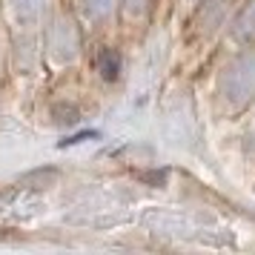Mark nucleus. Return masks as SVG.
<instances>
[{"instance_id": "nucleus-1", "label": "nucleus", "mask_w": 255, "mask_h": 255, "mask_svg": "<svg viewBox=\"0 0 255 255\" xmlns=\"http://www.w3.org/2000/svg\"><path fill=\"white\" fill-rule=\"evenodd\" d=\"M86 43H89V35L83 29L81 17L75 14V9L66 0H58V6L49 12L46 23H43V32H40L43 63H46L49 78L83 69Z\"/></svg>"}, {"instance_id": "nucleus-2", "label": "nucleus", "mask_w": 255, "mask_h": 255, "mask_svg": "<svg viewBox=\"0 0 255 255\" xmlns=\"http://www.w3.org/2000/svg\"><path fill=\"white\" fill-rule=\"evenodd\" d=\"M127 49H132V46L121 37V32L89 37L83 72L89 75V81H92L101 92L115 89L118 83L124 81V75H127Z\"/></svg>"}, {"instance_id": "nucleus-3", "label": "nucleus", "mask_w": 255, "mask_h": 255, "mask_svg": "<svg viewBox=\"0 0 255 255\" xmlns=\"http://www.w3.org/2000/svg\"><path fill=\"white\" fill-rule=\"evenodd\" d=\"M55 6L58 0H0V14L9 29V37H40L43 23Z\"/></svg>"}, {"instance_id": "nucleus-4", "label": "nucleus", "mask_w": 255, "mask_h": 255, "mask_svg": "<svg viewBox=\"0 0 255 255\" xmlns=\"http://www.w3.org/2000/svg\"><path fill=\"white\" fill-rule=\"evenodd\" d=\"M163 20V0H121V17L118 32L135 49L143 43L149 29Z\"/></svg>"}, {"instance_id": "nucleus-5", "label": "nucleus", "mask_w": 255, "mask_h": 255, "mask_svg": "<svg viewBox=\"0 0 255 255\" xmlns=\"http://www.w3.org/2000/svg\"><path fill=\"white\" fill-rule=\"evenodd\" d=\"M75 14L81 17L89 37L115 35L118 17H121V0H66Z\"/></svg>"}, {"instance_id": "nucleus-6", "label": "nucleus", "mask_w": 255, "mask_h": 255, "mask_svg": "<svg viewBox=\"0 0 255 255\" xmlns=\"http://www.w3.org/2000/svg\"><path fill=\"white\" fill-rule=\"evenodd\" d=\"M253 43H255V0H247L241 6V12L235 14V20L230 23V29H227V35H224L215 55H230V52L247 49Z\"/></svg>"}, {"instance_id": "nucleus-7", "label": "nucleus", "mask_w": 255, "mask_h": 255, "mask_svg": "<svg viewBox=\"0 0 255 255\" xmlns=\"http://www.w3.org/2000/svg\"><path fill=\"white\" fill-rule=\"evenodd\" d=\"M227 127H238L241 129V146H244V158L250 163H255V104L244 112L238 121H232Z\"/></svg>"}, {"instance_id": "nucleus-8", "label": "nucleus", "mask_w": 255, "mask_h": 255, "mask_svg": "<svg viewBox=\"0 0 255 255\" xmlns=\"http://www.w3.org/2000/svg\"><path fill=\"white\" fill-rule=\"evenodd\" d=\"M198 3H201V0H172V3H169V17H166V20H169V26H172L175 32H181V26H184L186 20H189V14L198 9Z\"/></svg>"}, {"instance_id": "nucleus-9", "label": "nucleus", "mask_w": 255, "mask_h": 255, "mask_svg": "<svg viewBox=\"0 0 255 255\" xmlns=\"http://www.w3.org/2000/svg\"><path fill=\"white\" fill-rule=\"evenodd\" d=\"M9 46H12V37L0 14V81H9Z\"/></svg>"}, {"instance_id": "nucleus-10", "label": "nucleus", "mask_w": 255, "mask_h": 255, "mask_svg": "<svg viewBox=\"0 0 255 255\" xmlns=\"http://www.w3.org/2000/svg\"><path fill=\"white\" fill-rule=\"evenodd\" d=\"M169 3H172V0H163V20L169 17Z\"/></svg>"}]
</instances>
